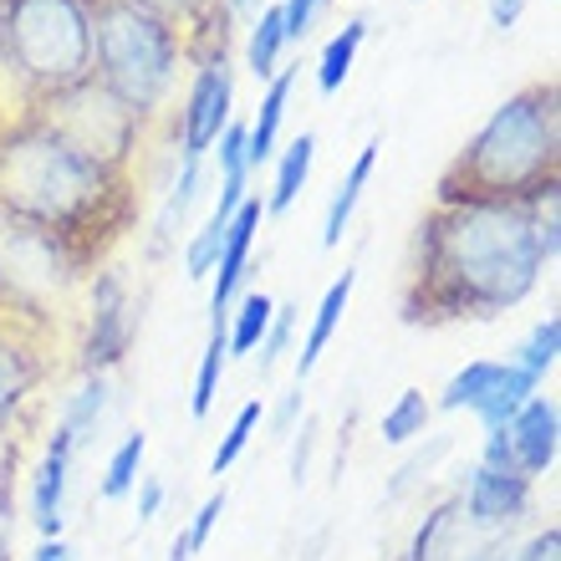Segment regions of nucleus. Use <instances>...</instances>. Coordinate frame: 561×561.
Masks as SVG:
<instances>
[{
	"mask_svg": "<svg viewBox=\"0 0 561 561\" xmlns=\"http://www.w3.org/2000/svg\"><path fill=\"white\" fill-rule=\"evenodd\" d=\"M225 363H230V353H225V327H220V332H209L205 357H199V373H194V399H190V414L194 419H205L209 409H215V399H220Z\"/></svg>",
	"mask_w": 561,
	"mask_h": 561,
	"instance_id": "obj_28",
	"label": "nucleus"
},
{
	"mask_svg": "<svg viewBox=\"0 0 561 561\" xmlns=\"http://www.w3.org/2000/svg\"><path fill=\"white\" fill-rule=\"evenodd\" d=\"M144 455H148V434L134 428V434H123V444L113 449L103 470V501H123V495H134L138 474H144Z\"/></svg>",
	"mask_w": 561,
	"mask_h": 561,
	"instance_id": "obj_26",
	"label": "nucleus"
},
{
	"mask_svg": "<svg viewBox=\"0 0 561 561\" xmlns=\"http://www.w3.org/2000/svg\"><path fill=\"white\" fill-rule=\"evenodd\" d=\"M261 424H266V403H261V399L240 403V414L230 419V428H225L220 449H215V459H209V474H225V470H230V465L245 455V444H251V434H255Z\"/></svg>",
	"mask_w": 561,
	"mask_h": 561,
	"instance_id": "obj_30",
	"label": "nucleus"
},
{
	"mask_svg": "<svg viewBox=\"0 0 561 561\" xmlns=\"http://www.w3.org/2000/svg\"><path fill=\"white\" fill-rule=\"evenodd\" d=\"M72 455L77 444L61 434V428H51V439H46V455L42 465H36V474H31V520H36V531L51 541V536H61V511H67V480H72Z\"/></svg>",
	"mask_w": 561,
	"mask_h": 561,
	"instance_id": "obj_13",
	"label": "nucleus"
},
{
	"mask_svg": "<svg viewBox=\"0 0 561 561\" xmlns=\"http://www.w3.org/2000/svg\"><path fill=\"white\" fill-rule=\"evenodd\" d=\"M205 194V159L199 163H184L174 174V184H169V194H163L159 215H153V236H148V255L159 261L169 245H179V236H184V225H190V209L194 199Z\"/></svg>",
	"mask_w": 561,
	"mask_h": 561,
	"instance_id": "obj_17",
	"label": "nucleus"
},
{
	"mask_svg": "<svg viewBox=\"0 0 561 561\" xmlns=\"http://www.w3.org/2000/svg\"><path fill=\"white\" fill-rule=\"evenodd\" d=\"M107 399H113V383H107V373H82V383L61 399V419L57 428L67 434V439L82 449V444L98 434V424H103L107 414Z\"/></svg>",
	"mask_w": 561,
	"mask_h": 561,
	"instance_id": "obj_20",
	"label": "nucleus"
},
{
	"mask_svg": "<svg viewBox=\"0 0 561 561\" xmlns=\"http://www.w3.org/2000/svg\"><path fill=\"white\" fill-rule=\"evenodd\" d=\"M557 434H561V414H557V403L541 399V393L505 424L511 459H516V470L526 474V480H536V474H547L551 465H557Z\"/></svg>",
	"mask_w": 561,
	"mask_h": 561,
	"instance_id": "obj_14",
	"label": "nucleus"
},
{
	"mask_svg": "<svg viewBox=\"0 0 561 561\" xmlns=\"http://www.w3.org/2000/svg\"><path fill=\"white\" fill-rule=\"evenodd\" d=\"M42 113L57 123L77 148H88L92 159L113 163V169H134L138 174V153H144V144H148V128L138 118H128L98 82L67 92V98H57V103L42 107Z\"/></svg>",
	"mask_w": 561,
	"mask_h": 561,
	"instance_id": "obj_7",
	"label": "nucleus"
},
{
	"mask_svg": "<svg viewBox=\"0 0 561 561\" xmlns=\"http://www.w3.org/2000/svg\"><path fill=\"white\" fill-rule=\"evenodd\" d=\"M531 495L536 480H526V474L474 465L465 474V485H459V516L470 520L474 531H505L520 516H531Z\"/></svg>",
	"mask_w": 561,
	"mask_h": 561,
	"instance_id": "obj_11",
	"label": "nucleus"
},
{
	"mask_svg": "<svg viewBox=\"0 0 561 561\" xmlns=\"http://www.w3.org/2000/svg\"><path fill=\"white\" fill-rule=\"evenodd\" d=\"M220 516H225V490H215V495H209V501L194 511L190 526H184V536H190V551H205L209 547V536H215Z\"/></svg>",
	"mask_w": 561,
	"mask_h": 561,
	"instance_id": "obj_36",
	"label": "nucleus"
},
{
	"mask_svg": "<svg viewBox=\"0 0 561 561\" xmlns=\"http://www.w3.org/2000/svg\"><path fill=\"white\" fill-rule=\"evenodd\" d=\"M485 5H490V26L511 31L520 15H526V5H531V0H485Z\"/></svg>",
	"mask_w": 561,
	"mask_h": 561,
	"instance_id": "obj_42",
	"label": "nucleus"
},
{
	"mask_svg": "<svg viewBox=\"0 0 561 561\" xmlns=\"http://www.w3.org/2000/svg\"><path fill=\"white\" fill-rule=\"evenodd\" d=\"M138 209V174L77 148L46 113L0 123V220L57 236L77 271L107 266Z\"/></svg>",
	"mask_w": 561,
	"mask_h": 561,
	"instance_id": "obj_2",
	"label": "nucleus"
},
{
	"mask_svg": "<svg viewBox=\"0 0 561 561\" xmlns=\"http://www.w3.org/2000/svg\"><path fill=\"white\" fill-rule=\"evenodd\" d=\"M301 419H307V393H301V383H296L291 393H280L276 414H271V439H291Z\"/></svg>",
	"mask_w": 561,
	"mask_h": 561,
	"instance_id": "obj_37",
	"label": "nucleus"
},
{
	"mask_svg": "<svg viewBox=\"0 0 561 561\" xmlns=\"http://www.w3.org/2000/svg\"><path fill=\"white\" fill-rule=\"evenodd\" d=\"M261 5H266V0H225L230 21H255V15H261Z\"/></svg>",
	"mask_w": 561,
	"mask_h": 561,
	"instance_id": "obj_44",
	"label": "nucleus"
},
{
	"mask_svg": "<svg viewBox=\"0 0 561 561\" xmlns=\"http://www.w3.org/2000/svg\"><path fill=\"white\" fill-rule=\"evenodd\" d=\"M296 67H301V61H296ZM296 67H280V72L271 77L266 92H261V113L245 123V163H251V174L276 159L280 123H286V107H291V92H296Z\"/></svg>",
	"mask_w": 561,
	"mask_h": 561,
	"instance_id": "obj_15",
	"label": "nucleus"
},
{
	"mask_svg": "<svg viewBox=\"0 0 561 561\" xmlns=\"http://www.w3.org/2000/svg\"><path fill=\"white\" fill-rule=\"evenodd\" d=\"M296 322H301V307H291V301H286V307H276V311H271L266 337H261V347H255V353H261V378H271V373H276V363H280V357L291 353Z\"/></svg>",
	"mask_w": 561,
	"mask_h": 561,
	"instance_id": "obj_32",
	"label": "nucleus"
},
{
	"mask_svg": "<svg viewBox=\"0 0 561 561\" xmlns=\"http://www.w3.org/2000/svg\"><path fill=\"white\" fill-rule=\"evenodd\" d=\"M280 57H286V21H280V0L261 5V15L251 21V36H245V67H251L261 82L280 72Z\"/></svg>",
	"mask_w": 561,
	"mask_h": 561,
	"instance_id": "obj_23",
	"label": "nucleus"
},
{
	"mask_svg": "<svg viewBox=\"0 0 561 561\" xmlns=\"http://www.w3.org/2000/svg\"><path fill=\"white\" fill-rule=\"evenodd\" d=\"M31 561H72V547L61 536H51V541H42V547L31 551Z\"/></svg>",
	"mask_w": 561,
	"mask_h": 561,
	"instance_id": "obj_43",
	"label": "nucleus"
},
{
	"mask_svg": "<svg viewBox=\"0 0 561 561\" xmlns=\"http://www.w3.org/2000/svg\"><path fill=\"white\" fill-rule=\"evenodd\" d=\"M557 353H561V317L547 311V317L526 332V342L516 347V368H526L531 378H547V373L557 368Z\"/></svg>",
	"mask_w": 561,
	"mask_h": 561,
	"instance_id": "obj_27",
	"label": "nucleus"
},
{
	"mask_svg": "<svg viewBox=\"0 0 561 561\" xmlns=\"http://www.w3.org/2000/svg\"><path fill=\"white\" fill-rule=\"evenodd\" d=\"M134 511H138V520H153L163 511V495H169V490H163V480L159 474H138V485H134Z\"/></svg>",
	"mask_w": 561,
	"mask_h": 561,
	"instance_id": "obj_38",
	"label": "nucleus"
},
{
	"mask_svg": "<svg viewBox=\"0 0 561 561\" xmlns=\"http://www.w3.org/2000/svg\"><path fill=\"white\" fill-rule=\"evenodd\" d=\"M271 311H276V301H271L266 291L236 296V307H230V317H225V353H230V357H251L255 347H261V337H266Z\"/></svg>",
	"mask_w": 561,
	"mask_h": 561,
	"instance_id": "obj_21",
	"label": "nucleus"
},
{
	"mask_svg": "<svg viewBox=\"0 0 561 561\" xmlns=\"http://www.w3.org/2000/svg\"><path fill=\"white\" fill-rule=\"evenodd\" d=\"M536 388H541V378H531L526 368H516V363H495L485 393H480V403H474L470 414L485 424V434L490 428H505L526 403L536 399Z\"/></svg>",
	"mask_w": 561,
	"mask_h": 561,
	"instance_id": "obj_18",
	"label": "nucleus"
},
{
	"mask_svg": "<svg viewBox=\"0 0 561 561\" xmlns=\"http://www.w3.org/2000/svg\"><path fill=\"white\" fill-rule=\"evenodd\" d=\"M0 307H5V291H0Z\"/></svg>",
	"mask_w": 561,
	"mask_h": 561,
	"instance_id": "obj_46",
	"label": "nucleus"
},
{
	"mask_svg": "<svg viewBox=\"0 0 561 561\" xmlns=\"http://www.w3.org/2000/svg\"><path fill=\"white\" fill-rule=\"evenodd\" d=\"M215 163H220V179H251V163H245V118H230V128L215 138Z\"/></svg>",
	"mask_w": 561,
	"mask_h": 561,
	"instance_id": "obj_33",
	"label": "nucleus"
},
{
	"mask_svg": "<svg viewBox=\"0 0 561 561\" xmlns=\"http://www.w3.org/2000/svg\"><path fill=\"white\" fill-rule=\"evenodd\" d=\"M353 286H357V271H342V276L322 291V301H317V317H311L307 337H301V347H296V383H307L311 368L322 363L327 342L337 337V322H342V311H347V301H353Z\"/></svg>",
	"mask_w": 561,
	"mask_h": 561,
	"instance_id": "obj_16",
	"label": "nucleus"
},
{
	"mask_svg": "<svg viewBox=\"0 0 561 561\" xmlns=\"http://www.w3.org/2000/svg\"><path fill=\"white\" fill-rule=\"evenodd\" d=\"M138 11L159 15L163 26L184 46V67H209V61H230L236 42V21L225 11V0H128Z\"/></svg>",
	"mask_w": 561,
	"mask_h": 561,
	"instance_id": "obj_10",
	"label": "nucleus"
},
{
	"mask_svg": "<svg viewBox=\"0 0 561 561\" xmlns=\"http://www.w3.org/2000/svg\"><path fill=\"white\" fill-rule=\"evenodd\" d=\"M551 205H428L409 251L403 322H485L520 307L547 271L541 220Z\"/></svg>",
	"mask_w": 561,
	"mask_h": 561,
	"instance_id": "obj_1",
	"label": "nucleus"
},
{
	"mask_svg": "<svg viewBox=\"0 0 561 561\" xmlns=\"http://www.w3.org/2000/svg\"><path fill=\"white\" fill-rule=\"evenodd\" d=\"M311 159H317V134H296L291 144L280 148L276 184H271V194H266V215H286V209L296 205V194H301V184H307V174H311Z\"/></svg>",
	"mask_w": 561,
	"mask_h": 561,
	"instance_id": "obj_22",
	"label": "nucleus"
},
{
	"mask_svg": "<svg viewBox=\"0 0 561 561\" xmlns=\"http://www.w3.org/2000/svg\"><path fill=\"white\" fill-rule=\"evenodd\" d=\"M428 419H434V403L424 399V388H403L399 399L383 409L378 434H383V444H414L428 434Z\"/></svg>",
	"mask_w": 561,
	"mask_h": 561,
	"instance_id": "obj_25",
	"label": "nucleus"
},
{
	"mask_svg": "<svg viewBox=\"0 0 561 561\" xmlns=\"http://www.w3.org/2000/svg\"><path fill=\"white\" fill-rule=\"evenodd\" d=\"M138 332V307L134 291H128V276L123 266H98L88 276V332H82V347H77V368L82 373H113L128 357Z\"/></svg>",
	"mask_w": 561,
	"mask_h": 561,
	"instance_id": "obj_8",
	"label": "nucleus"
},
{
	"mask_svg": "<svg viewBox=\"0 0 561 561\" xmlns=\"http://www.w3.org/2000/svg\"><path fill=\"white\" fill-rule=\"evenodd\" d=\"M311 449H317V419H301V439H296V449H291V480L301 485L307 480V465H311Z\"/></svg>",
	"mask_w": 561,
	"mask_h": 561,
	"instance_id": "obj_40",
	"label": "nucleus"
},
{
	"mask_svg": "<svg viewBox=\"0 0 561 561\" xmlns=\"http://www.w3.org/2000/svg\"><path fill=\"white\" fill-rule=\"evenodd\" d=\"M557 547H561V531H557V526H547V531L531 536V547L516 551L511 561H557Z\"/></svg>",
	"mask_w": 561,
	"mask_h": 561,
	"instance_id": "obj_41",
	"label": "nucleus"
},
{
	"mask_svg": "<svg viewBox=\"0 0 561 561\" xmlns=\"http://www.w3.org/2000/svg\"><path fill=\"white\" fill-rule=\"evenodd\" d=\"M378 148H383V138H373V144L357 148V159L347 163V174L337 179V190H332V199H327V220H322V245H327V251H337V245H342V230H347L357 199H363V190H368V179H373Z\"/></svg>",
	"mask_w": 561,
	"mask_h": 561,
	"instance_id": "obj_19",
	"label": "nucleus"
},
{
	"mask_svg": "<svg viewBox=\"0 0 561 561\" xmlns=\"http://www.w3.org/2000/svg\"><path fill=\"white\" fill-rule=\"evenodd\" d=\"M332 0H280V21H286V46H301L317 26V11H327Z\"/></svg>",
	"mask_w": 561,
	"mask_h": 561,
	"instance_id": "obj_35",
	"label": "nucleus"
},
{
	"mask_svg": "<svg viewBox=\"0 0 561 561\" xmlns=\"http://www.w3.org/2000/svg\"><path fill=\"white\" fill-rule=\"evenodd\" d=\"M92 15V82L113 103L138 118L153 138L159 118L169 113L184 72V46L159 15L138 11L128 0H88Z\"/></svg>",
	"mask_w": 561,
	"mask_h": 561,
	"instance_id": "obj_5",
	"label": "nucleus"
},
{
	"mask_svg": "<svg viewBox=\"0 0 561 561\" xmlns=\"http://www.w3.org/2000/svg\"><path fill=\"white\" fill-rule=\"evenodd\" d=\"M92 82L88 0H0V123Z\"/></svg>",
	"mask_w": 561,
	"mask_h": 561,
	"instance_id": "obj_4",
	"label": "nucleus"
},
{
	"mask_svg": "<svg viewBox=\"0 0 561 561\" xmlns=\"http://www.w3.org/2000/svg\"><path fill=\"white\" fill-rule=\"evenodd\" d=\"M368 42V15H353V21H342V31L332 42L322 46V57H317V92H337L347 82L357 61V46Z\"/></svg>",
	"mask_w": 561,
	"mask_h": 561,
	"instance_id": "obj_24",
	"label": "nucleus"
},
{
	"mask_svg": "<svg viewBox=\"0 0 561 561\" xmlns=\"http://www.w3.org/2000/svg\"><path fill=\"white\" fill-rule=\"evenodd\" d=\"M501 561H511V557H501Z\"/></svg>",
	"mask_w": 561,
	"mask_h": 561,
	"instance_id": "obj_47",
	"label": "nucleus"
},
{
	"mask_svg": "<svg viewBox=\"0 0 561 561\" xmlns=\"http://www.w3.org/2000/svg\"><path fill=\"white\" fill-rule=\"evenodd\" d=\"M490 373H495V363L490 357H474V363H465V368L444 383V393H439V403L434 409H444V414H459V409H474L480 403V393H485V383H490Z\"/></svg>",
	"mask_w": 561,
	"mask_h": 561,
	"instance_id": "obj_31",
	"label": "nucleus"
},
{
	"mask_svg": "<svg viewBox=\"0 0 561 561\" xmlns=\"http://www.w3.org/2000/svg\"><path fill=\"white\" fill-rule=\"evenodd\" d=\"M236 118V72L230 61H209V67H194L190 88L174 107V153L184 163H199L215 148V138L230 128Z\"/></svg>",
	"mask_w": 561,
	"mask_h": 561,
	"instance_id": "obj_9",
	"label": "nucleus"
},
{
	"mask_svg": "<svg viewBox=\"0 0 561 561\" xmlns=\"http://www.w3.org/2000/svg\"><path fill=\"white\" fill-rule=\"evenodd\" d=\"M474 465H485V470H516V459H511V439H505V428H490L485 434V449ZM520 474V470H516Z\"/></svg>",
	"mask_w": 561,
	"mask_h": 561,
	"instance_id": "obj_39",
	"label": "nucleus"
},
{
	"mask_svg": "<svg viewBox=\"0 0 561 561\" xmlns=\"http://www.w3.org/2000/svg\"><path fill=\"white\" fill-rule=\"evenodd\" d=\"M561 184V88L536 77L444 163L434 205H547Z\"/></svg>",
	"mask_w": 561,
	"mask_h": 561,
	"instance_id": "obj_3",
	"label": "nucleus"
},
{
	"mask_svg": "<svg viewBox=\"0 0 561 561\" xmlns=\"http://www.w3.org/2000/svg\"><path fill=\"white\" fill-rule=\"evenodd\" d=\"M261 220H266V199L261 194H245V205L236 209V220L225 230V251L215 261V291H209V332H220L230 307L240 296V280L251 271V255H255V236H261Z\"/></svg>",
	"mask_w": 561,
	"mask_h": 561,
	"instance_id": "obj_12",
	"label": "nucleus"
},
{
	"mask_svg": "<svg viewBox=\"0 0 561 561\" xmlns=\"http://www.w3.org/2000/svg\"><path fill=\"white\" fill-rule=\"evenodd\" d=\"M190 557H194V551H190V536L179 531L174 541H169V561H190Z\"/></svg>",
	"mask_w": 561,
	"mask_h": 561,
	"instance_id": "obj_45",
	"label": "nucleus"
},
{
	"mask_svg": "<svg viewBox=\"0 0 561 561\" xmlns=\"http://www.w3.org/2000/svg\"><path fill=\"white\" fill-rule=\"evenodd\" d=\"M449 455V439H428V449L424 455H414L409 459V465H403L399 474H393V485H388V501H399L403 490L409 485H419V480H428V470H434V465H439V459Z\"/></svg>",
	"mask_w": 561,
	"mask_h": 561,
	"instance_id": "obj_34",
	"label": "nucleus"
},
{
	"mask_svg": "<svg viewBox=\"0 0 561 561\" xmlns=\"http://www.w3.org/2000/svg\"><path fill=\"white\" fill-rule=\"evenodd\" d=\"M230 220H236V215H230ZM230 220L209 215V220L190 236V245H184V276L190 280H209V271H215V261H220V251H225V230H230Z\"/></svg>",
	"mask_w": 561,
	"mask_h": 561,
	"instance_id": "obj_29",
	"label": "nucleus"
},
{
	"mask_svg": "<svg viewBox=\"0 0 561 561\" xmlns=\"http://www.w3.org/2000/svg\"><path fill=\"white\" fill-rule=\"evenodd\" d=\"M57 322H42L21 307H0V439L11 434V424L21 419L36 393L46 388V378L57 373Z\"/></svg>",
	"mask_w": 561,
	"mask_h": 561,
	"instance_id": "obj_6",
	"label": "nucleus"
}]
</instances>
